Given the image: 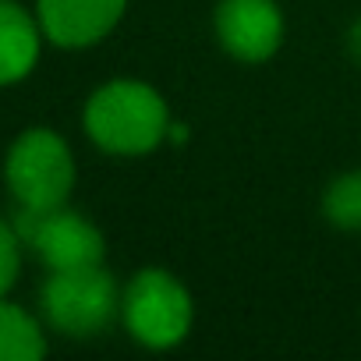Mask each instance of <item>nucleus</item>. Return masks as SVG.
I'll list each match as a JSON object with an SVG mask.
<instances>
[{"label":"nucleus","mask_w":361,"mask_h":361,"mask_svg":"<svg viewBox=\"0 0 361 361\" xmlns=\"http://www.w3.org/2000/svg\"><path fill=\"white\" fill-rule=\"evenodd\" d=\"M82 124L103 152L145 156L170 135V110L152 85L138 78H114L89 96Z\"/></svg>","instance_id":"obj_1"},{"label":"nucleus","mask_w":361,"mask_h":361,"mask_svg":"<svg viewBox=\"0 0 361 361\" xmlns=\"http://www.w3.org/2000/svg\"><path fill=\"white\" fill-rule=\"evenodd\" d=\"M4 180L18 209H57L75 188L71 145L54 128H25L4 159Z\"/></svg>","instance_id":"obj_2"},{"label":"nucleus","mask_w":361,"mask_h":361,"mask_svg":"<svg viewBox=\"0 0 361 361\" xmlns=\"http://www.w3.org/2000/svg\"><path fill=\"white\" fill-rule=\"evenodd\" d=\"M121 319L142 347L170 350L192 333L195 301L173 273L138 269L121 294Z\"/></svg>","instance_id":"obj_3"},{"label":"nucleus","mask_w":361,"mask_h":361,"mask_svg":"<svg viewBox=\"0 0 361 361\" xmlns=\"http://www.w3.org/2000/svg\"><path fill=\"white\" fill-rule=\"evenodd\" d=\"M39 305L57 333L82 340L103 333L114 322V315L121 312V290L103 269V262L78 269H50Z\"/></svg>","instance_id":"obj_4"},{"label":"nucleus","mask_w":361,"mask_h":361,"mask_svg":"<svg viewBox=\"0 0 361 361\" xmlns=\"http://www.w3.org/2000/svg\"><path fill=\"white\" fill-rule=\"evenodd\" d=\"M18 238L43 259L47 269H78L103 262V234L82 213L57 206V209H18L15 216Z\"/></svg>","instance_id":"obj_5"},{"label":"nucleus","mask_w":361,"mask_h":361,"mask_svg":"<svg viewBox=\"0 0 361 361\" xmlns=\"http://www.w3.org/2000/svg\"><path fill=\"white\" fill-rule=\"evenodd\" d=\"M216 39L234 61L262 64L283 43V11L276 0H220Z\"/></svg>","instance_id":"obj_6"},{"label":"nucleus","mask_w":361,"mask_h":361,"mask_svg":"<svg viewBox=\"0 0 361 361\" xmlns=\"http://www.w3.org/2000/svg\"><path fill=\"white\" fill-rule=\"evenodd\" d=\"M124 8L128 0H36V18L54 47L85 50L117 29Z\"/></svg>","instance_id":"obj_7"},{"label":"nucleus","mask_w":361,"mask_h":361,"mask_svg":"<svg viewBox=\"0 0 361 361\" xmlns=\"http://www.w3.org/2000/svg\"><path fill=\"white\" fill-rule=\"evenodd\" d=\"M39 18L15 0H0V85H15L32 75L39 61Z\"/></svg>","instance_id":"obj_8"},{"label":"nucleus","mask_w":361,"mask_h":361,"mask_svg":"<svg viewBox=\"0 0 361 361\" xmlns=\"http://www.w3.org/2000/svg\"><path fill=\"white\" fill-rule=\"evenodd\" d=\"M47 354V336L39 322L0 298V361H39Z\"/></svg>","instance_id":"obj_9"},{"label":"nucleus","mask_w":361,"mask_h":361,"mask_svg":"<svg viewBox=\"0 0 361 361\" xmlns=\"http://www.w3.org/2000/svg\"><path fill=\"white\" fill-rule=\"evenodd\" d=\"M322 213L340 231H361V170L340 173L322 195Z\"/></svg>","instance_id":"obj_10"},{"label":"nucleus","mask_w":361,"mask_h":361,"mask_svg":"<svg viewBox=\"0 0 361 361\" xmlns=\"http://www.w3.org/2000/svg\"><path fill=\"white\" fill-rule=\"evenodd\" d=\"M22 238L15 231V224L0 220V298H4L15 283H18V273H22Z\"/></svg>","instance_id":"obj_11"},{"label":"nucleus","mask_w":361,"mask_h":361,"mask_svg":"<svg viewBox=\"0 0 361 361\" xmlns=\"http://www.w3.org/2000/svg\"><path fill=\"white\" fill-rule=\"evenodd\" d=\"M347 50H350V57L354 61H361V18L350 25V32H347Z\"/></svg>","instance_id":"obj_12"}]
</instances>
